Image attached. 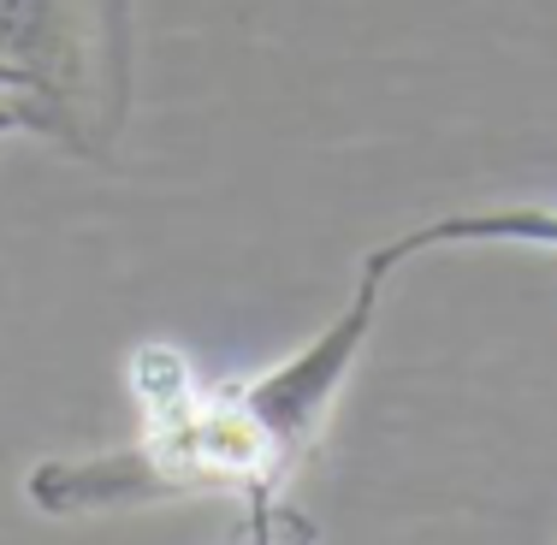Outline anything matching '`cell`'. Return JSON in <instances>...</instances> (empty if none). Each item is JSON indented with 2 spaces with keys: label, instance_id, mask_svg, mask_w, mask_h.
<instances>
[{
  "label": "cell",
  "instance_id": "1",
  "mask_svg": "<svg viewBox=\"0 0 557 545\" xmlns=\"http://www.w3.org/2000/svg\"><path fill=\"white\" fill-rule=\"evenodd\" d=\"M397 261L368 249L350 302L285 362L244 380H196L166 344L131 362L137 433L96 457H48L24 474V498L42 516H108L178 498H232L237 510L285 504L290 474L326 433L362 350L374 344Z\"/></svg>",
  "mask_w": 557,
  "mask_h": 545
},
{
  "label": "cell",
  "instance_id": "2",
  "mask_svg": "<svg viewBox=\"0 0 557 545\" xmlns=\"http://www.w3.org/2000/svg\"><path fill=\"white\" fill-rule=\"evenodd\" d=\"M0 113L72 154L119 143L89 0H0Z\"/></svg>",
  "mask_w": 557,
  "mask_h": 545
},
{
  "label": "cell",
  "instance_id": "3",
  "mask_svg": "<svg viewBox=\"0 0 557 545\" xmlns=\"http://www.w3.org/2000/svg\"><path fill=\"white\" fill-rule=\"evenodd\" d=\"M386 256L404 268L433 249H546L557 256V208H474V214L428 220L404 237H386Z\"/></svg>",
  "mask_w": 557,
  "mask_h": 545
},
{
  "label": "cell",
  "instance_id": "5",
  "mask_svg": "<svg viewBox=\"0 0 557 545\" xmlns=\"http://www.w3.org/2000/svg\"><path fill=\"white\" fill-rule=\"evenodd\" d=\"M244 545H309V522H297L290 504L244 510Z\"/></svg>",
  "mask_w": 557,
  "mask_h": 545
},
{
  "label": "cell",
  "instance_id": "4",
  "mask_svg": "<svg viewBox=\"0 0 557 545\" xmlns=\"http://www.w3.org/2000/svg\"><path fill=\"white\" fill-rule=\"evenodd\" d=\"M89 18L101 36V72H108L113 113L125 125L131 101H137V0H89Z\"/></svg>",
  "mask_w": 557,
  "mask_h": 545
}]
</instances>
